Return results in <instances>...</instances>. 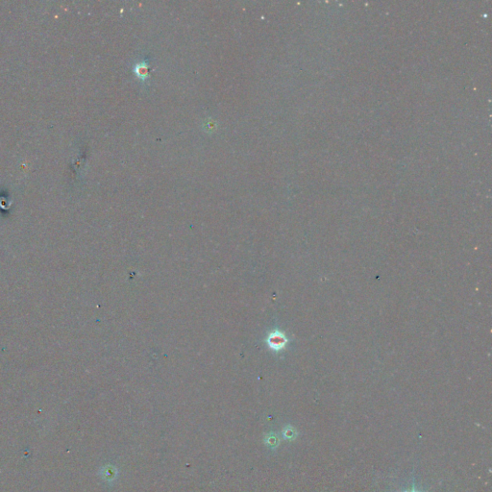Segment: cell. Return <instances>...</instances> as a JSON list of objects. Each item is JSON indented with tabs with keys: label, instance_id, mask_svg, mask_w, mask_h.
<instances>
[{
	"label": "cell",
	"instance_id": "cell-1",
	"mask_svg": "<svg viewBox=\"0 0 492 492\" xmlns=\"http://www.w3.org/2000/svg\"><path fill=\"white\" fill-rule=\"evenodd\" d=\"M267 343L271 349L280 350V349L285 347L286 339H285V335H283L282 333L276 331L274 333L269 335L268 338H267Z\"/></svg>",
	"mask_w": 492,
	"mask_h": 492
},
{
	"label": "cell",
	"instance_id": "cell-2",
	"mask_svg": "<svg viewBox=\"0 0 492 492\" xmlns=\"http://www.w3.org/2000/svg\"><path fill=\"white\" fill-rule=\"evenodd\" d=\"M296 435H297V433H296V429L292 427H286L284 430V436L286 439L292 440L296 438Z\"/></svg>",
	"mask_w": 492,
	"mask_h": 492
},
{
	"label": "cell",
	"instance_id": "cell-3",
	"mask_svg": "<svg viewBox=\"0 0 492 492\" xmlns=\"http://www.w3.org/2000/svg\"><path fill=\"white\" fill-rule=\"evenodd\" d=\"M146 70H147V69L144 66H142V65H139V66H138V68H137V71H138L139 75H143Z\"/></svg>",
	"mask_w": 492,
	"mask_h": 492
},
{
	"label": "cell",
	"instance_id": "cell-4",
	"mask_svg": "<svg viewBox=\"0 0 492 492\" xmlns=\"http://www.w3.org/2000/svg\"><path fill=\"white\" fill-rule=\"evenodd\" d=\"M410 492H418V491H416V490H415V488H414V486H413V489H412V491H410Z\"/></svg>",
	"mask_w": 492,
	"mask_h": 492
}]
</instances>
